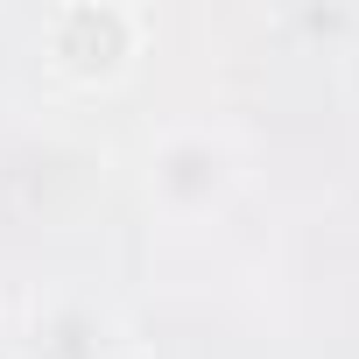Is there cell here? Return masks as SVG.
Listing matches in <instances>:
<instances>
[{"label":"cell","instance_id":"cell-1","mask_svg":"<svg viewBox=\"0 0 359 359\" xmlns=\"http://www.w3.org/2000/svg\"><path fill=\"white\" fill-rule=\"evenodd\" d=\"M50 57H57L64 78L99 85L134 57V15L127 8H64L50 22Z\"/></svg>","mask_w":359,"mask_h":359}]
</instances>
